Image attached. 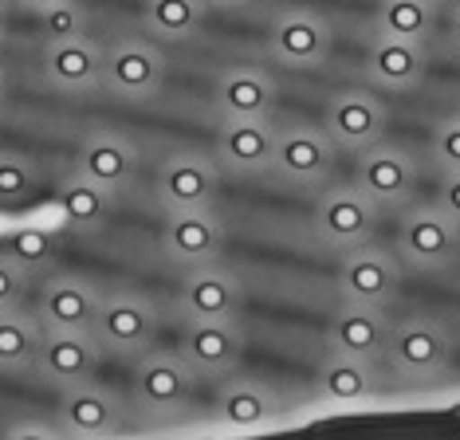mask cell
I'll use <instances>...</instances> for the list:
<instances>
[{
  "instance_id": "6da1fadb",
  "label": "cell",
  "mask_w": 460,
  "mask_h": 440,
  "mask_svg": "<svg viewBox=\"0 0 460 440\" xmlns=\"http://www.w3.org/2000/svg\"><path fill=\"white\" fill-rule=\"evenodd\" d=\"M382 358L397 382H410V385L441 382L448 365H453V330L441 319L413 314V319L390 327Z\"/></svg>"
},
{
  "instance_id": "7a4b0ae2",
  "label": "cell",
  "mask_w": 460,
  "mask_h": 440,
  "mask_svg": "<svg viewBox=\"0 0 460 440\" xmlns=\"http://www.w3.org/2000/svg\"><path fill=\"white\" fill-rule=\"evenodd\" d=\"M197 385H201V374L185 362L181 350L150 346L146 354H138V365H134V377H130L134 409H142L146 417L170 421V417H181L193 405Z\"/></svg>"
},
{
  "instance_id": "3957f363",
  "label": "cell",
  "mask_w": 460,
  "mask_h": 440,
  "mask_svg": "<svg viewBox=\"0 0 460 440\" xmlns=\"http://www.w3.org/2000/svg\"><path fill=\"white\" fill-rule=\"evenodd\" d=\"M165 51L150 36H119L102 48V91L122 102H150L165 87Z\"/></svg>"
},
{
  "instance_id": "277c9868",
  "label": "cell",
  "mask_w": 460,
  "mask_h": 440,
  "mask_svg": "<svg viewBox=\"0 0 460 440\" xmlns=\"http://www.w3.org/2000/svg\"><path fill=\"white\" fill-rule=\"evenodd\" d=\"M397 260L413 271H445L460 260V224L441 205H410L397 216Z\"/></svg>"
},
{
  "instance_id": "5b68a950",
  "label": "cell",
  "mask_w": 460,
  "mask_h": 440,
  "mask_svg": "<svg viewBox=\"0 0 460 440\" xmlns=\"http://www.w3.org/2000/svg\"><path fill=\"white\" fill-rule=\"evenodd\" d=\"M162 314L138 291H111L99 299V314L91 334L99 339L102 354H119V358H138L154 342H158Z\"/></svg>"
},
{
  "instance_id": "8992f818",
  "label": "cell",
  "mask_w": 460,
  "mask_h": 440,
  "mask_svg": "<svg viewBox=\"0 0 460 440\" xmlns=\"http://www.w3.org/2000/svg\"><path fill=\"white\" fill-rule=\"evenodd\" d=\"M374 224H378V205H374L358 185L323 189L315 213H311V228H315L319 244H327L334 251L366 244V240L374 236Z\"/></svg>"
},
{
  "instance_id": "52a82bcc",
  "label": "cell",
  "mask_w": 460,
  "mask_h": 440,
  "mask_svg": "<svg viewBox=\"0 0 460 440\" xmlns=\"http://www.w3.org/2000/svg\"><path fill=\"white\" fill-rule=\"evenodd\" d=\"M334 283H339L342 303L385 311L397 299V291H402V264H397V256H390V251L358 244V248L342 251Z\"/></svg>"
},
{
  "instance_id": "ba28073f",
  "label": "cell",
  "mask_w": 460,
  "mask_h": 440,
  "mask_svg": "<svg viewBox=\"0 0 460 440\" xmlns=\"http://www.w3.org/2000/svg\"><path fill=\"white\" fill-rule=\"evenodd\" d=\"M217 185H221V165L213 154L201 150L165 154L158 177H154V193H158L165 213H173V208H213Z\"/></svg>"
},
{
  "instance_id": "9c48e42d",
  "label": "cell",
  "mask_w": 460,
  "mask_h": 440,
  "mask_svg": "<svg viewBox=\"0 0 460 440\" xmlns=\"http://www.w3.org/2000/svg\"><path fill=\"white\" fill-rule=\"evenodd\" d=\"M334 170V142L319 126H279L271 173L296 189H323Z\"/></svg>"
},
{
  "instance_id": "30bf717a",
  "label": "cell",
  "mask_w": 460,
  "mask_h": 440,
  "mask_svg": "<svg viewBox=\"0 0 460 440\" xmlns=\"http://www.w3.org/2000/svg\"><path fill=\"white\" fill-rule=\"evenodd\" d=\"M334 31L311 8H284L268 28V51L291 71H315L331 59Z\"/></svg>"
},
{
  "instance_id": "8fae6325",
  "label": "cell",
  "mask_w": 460,
  "mask_h": 440,
  "mask_svg": "<svg viewBox=\"0 0 460 440\" xmlns=\"http://www.w3.org/2000/svg\"><path fill=\"white\" fill-rule=\"evenodd\" d=\"M358 189L378 208H405L417 189V157L397 142H374L358 150Z\"/></svg>"
},
{
  "instance_id": "7c38bea8",
  "label": "cell",
  "mask_w": 460,
  "mask_h": 440,
  "mask_svg": "<svg viewBox=\"0 0 460 440\" xmlns=\"http://www.w3.org/2000/svg\"><path fill=\"white\" fill-rule=\"evenodd\" d=\"M240 307H244V283L236 279V271L217 260L185 268L177 283V311L185 319H236Z\"/></svg>"
},
{
  "instance_id": "4fadbf2b",
  "label": "cell",
  "mask_w": 460,
  "mask_h": 440,
  "mask_svg": "<svg viewBox=\"0 0 460 440\" xmlns=\"http://www.w3.org/2000/svg\"><path fill=\"white\" fill-rule=\"evenodd\" d=\"M385 126H390V110H385L378 94L366 87H347L327 102V126L323 130L331 134V142L339 150L358 154L385 138Z\"/></svg>"
},
{
  "instance_id": "5bb4252c",
  "label": "cell",
  "mask_w": 460,
  "mask_h": 440,
  "mask_svg": "<svg viewBox=\"0 0 460 440\" xmlns=\"http://www.w3.org/2000/svg\"><path fill=\"white\" fill-rule=\"evenodd\" d=\"M56 417H59V433H67V436H114L127 425L122 401L107 385H99L95 377L64 385V390H59Z\"/></svg>"
},
{
  "instance_id": "9a60e30c",
  "label": "cell",
  "mask_w": 460,
  "mask_h": 440,
  "mask_svg": "<svg viewBox=\"0 0 460 440\" xmlns=\"http://www.w3.org/2000/svg\"><path fill=\"white\" fill-rule=\"evenodd\" d=\"M177 350L201 377H228L244 358V334L236 319H185Z\"/></svg>"
},
{
  "instance_id": "2e32d148",
  "label": "cell",
  "mask_w": 460,
  "mask_h": 440,
  "mask_svg": "<svg viewBox=\"0 0 460 440\" xmlns=\"http://www.w3.org/2000/svg\"><path fill=\"white\" fill-rule=\"evenodd\" d=\"M225 236V220L217 208H173L162 220V251L181 268L217 260Z\"/></svg>"
},
{
  "instance_id": "e0dca14e",
  "label": "cell",
  "mask_w": 460,
  "mask_h": 440,
  "mask_svg": "<svg viewBox=\"0 0 460 440\" xmlns=\"http://www.w3.org/2000/svg\"><path fill=\"white\" fill-rule=\"evenodd\" d=\"M99 362H102V346L91 330H51V327H44L32 370L44 377L48 385H59V390H64V385L95 377Z\"/></svg>"
},
{
  "instance_id": "ac0fdd59",
  "label": "cell",
  "mask_w": 460,
  "mask_h": 440,
  "mask_svg": "<svg viewBox=\"0 0 460 440\" xmlns=\"http://www.w3.org/2000/svg\"><path fill=\"white\" fill-rule=\"evenodd\" d=\"M138 145H134L127 134L119 130H107V126H99V130L83 134L79 150H75V173L91 177L95 185L111 189L114 197L122 193V189L134 185V177H138Z\"/></svg>"
},
{
  "instance_id": "d6986e66",
  "label": "cell",
  "mask_w": 460,
  "mask_h": 440,
  "mask_svg": "<svg viewBox=\"0 0 460 440\" xmlns=\"http://www.w3.org/2000/svg\"><path fill=\"white\" fill-rule=\"evenodd\" d=\"M213 157L225 173L256 177L271 173V157H276V126L268 119H221L213 142Z\"/></svg>"
},
{
  "instance_id": "ffe728a7",
  "label": "cell",
  "mask_w": 460,
  "mask_h": 440,
  "mask_svg": "<svg viewBox=\"0 0 460 440\" xmlns=\"http://www.w3.org/2000/svg\"><path fill=\"white\" fill-rule=\"evenodd\" d=\"M44 79L64 94H91L102 87V48L83 31L44 44Z\"/></svg>"
},
{
  "instance_id": "44dd1931",
  "label": "cell",
  "mask_w": 460,
  "mask_h": 440,
  "mask_svg": "<svg viewBox=\"0 0 460 440\" xmlns=\"http://www.w3.org/2000/svg\"><path fill=\"white\" fill-rule=\"evenodd\" d=\"M279 99L276 79L252 63H233L213 83V102L221 119H271Z\"/></svg>"
},
{
  "instance_id": "7402d4cb",
  "label": "cell",
  "mask_w": 460,
  "mask_h": 440,
  "mask_svg": "<svg viewBox=\"0 0 460 440\" xmlns=\"http://www.w3.org/2000/svg\"><path fill=\"white\" fill-rule=\"evenodd\" d=\"M99 291L83 276H48L40 287L36 319L51 330H91L99 314Z\"/></svg>"
},
{
  "instance_id": "603a6c76",
  "label": "cell",
  "mask_w": 460,
  "mask_h": 440,
  "mask_svg": "<svg viewBox=\"0 0 460 440\" xmlns=\"http://www.w3.org/2000/svg\"><path fill=\"white\" fill-rule=\"evenodd\" d=\"M429 71V48L410 44V40H394L374 31L370 48H366V75L382 91H417Z\"/></svg>"
},
{
  "instance_id": "cb8c5ba5",
  "label": "cell",
  "mask_w": 460,
  "mask_h": 440,
  "mask_svg": "<svg viewBox=\"0 0 460 440\" xmlns=\"http://www.w3.org/2000/svg\"><path fill=\"white\" fill-rule=\"evenodd\" d=\"M284 401L279 393L271 390L268 382L260 377H221V390L213 397V417L221 425H233V428H260L268 421H276Z\"/></svg>"
},
{
  "instance_id": "d4e9b609",
  "label": "cell",
  "mask_w": 460,
  "mask_h": 440,
  "mask_svg": "<svg viewBox=\"0 0 460 440\" xmlns=\"http://www.w3.org/2000/svg\"><path fill=\"white\" fill-rule=\"evenodd\" d=\"M331 350L354 354V358H370L378 362L385 354V339H390V322L378 307H354V303H342L331 319Z\"/></svg>"
},
{
  "instance_id": "484cf974",
  "label": "cell",
  "mask_w": 460,
  "mask_h": 440,
  "mask_svg": "<svg viewBox=\"0 0 460 440\" xmlns=\"http://www.w3.org/2000/svg\"><path fill=\"white\" fill-rule=\"evenodd\" d=\"M319 397L331 405H362L370 397H378V370L370 358H354V354L331 350L327 362L315 374Z\"/></svg>"
},
{
  "instance_id": "4316f807",
  "label": "cell",
  "mask_w": 460,
  "mask_h": 440,
  "mask_svg": "<svg viewBox=\"0 0 460 440\" xmlns=\"http://www.w3.org/2000/svg\"><path fill=\"white\" fill-rule=\"evenodd\" d=\"M56 208H59V220H64L75 236H91L111 220L114 193L111 189H102V185H95L91 177L71 173L67 181L59 185V193H56Z\"/></svg>"
},
{
  "instance_id": "83f0119b",
  "label": "cell",
  "mask_w": 460,
  "mask_h": 440,
  "mask_svg": "<svg viewBox=\"0 0 460 440\" xmlns=\"http://www.w3.org/2000/svg\"><path fill=\"white\" fill-rule=\"evenodd\" d=\"M208 4L205 0H142V24L150 40L185 44L205 28Z\"/></svg>"
},
{
  "instance_id": "f1b7e54d",
  "label": "cell",
  "mask_w": 460,
  "mask_h": 440,
  "mask_svg": "<svg viewBox=\"0 0 460 440\" xmlns=\"http://www.w3.org/2000/svg\"><path fill=\"white\" fill-rule=\"evenodd\" d=\"M374 31L429 48V40L437 31V4L433 0H378V8H374Z\"/></svg>"
},
{
  "instance_id": "f546056e",
  "label": "cell",
  "mask_w": 460,
  "mask_h": 440,
  "mask_svg": "<svg viewBox=\"0 0 460 440\" xmlns=\"http://www.w3.org/2000/svg\"><path fill=\"white\" fill-rule=\"evenodd\" d=\"M40 319L24 314L20 307L0 311V374H28L36 365L40 350Z\"/></svg>"
},
{
  "instance_id": "4dcf8cb0",
  "label": "cell",
  "mask_w": 460,
  "mask_h": 440,
  "mask_svg": "<svg viewBox=\"0 0 460 440\" xmlns=\"http://www.w3.org/2000/svg\"><path fill=\"white\" fill-rule=\"evenodd\" d=\"M4 256H8V260H16V264L28 271V276H36V271L51 268V260H56V240H51L48 228L24 224V228H16V233L8 236Z\"/></svg>"
},
{
  "instance_id": "1f68e13d",
  "label": "cell",
  "mask_w": 460,
  "mask_h": 440,
  "mask_svg": "<svg viewBox=\"0 0 460 440\" xmlns=\"http://www.w3.org/2000/svg\"><path fill=\"white\" fill-rule=\"evenodd\" d=\"M40 185V170L24 154H0V205H24Z\"/></svg>"
},
{
  "instance_id": "d6a6232c",
  "label": "cell",
  "mask_w": 460,
  "mask_h": 440,
  "mask_svg": "<svg viewBox=\"0 0 460 440\" xmlns=\"http://www.w3.org/2000/svg\"><path fill=\"white\" fill-rule=\"evenodd\" d=\"M40 31L44 40H67V36H83L87 31V8L79 0H64V4H51L44 13H36Z\"/></svg>"
},
{
  "instance_id": "836d02e7",
  "label": "cell",
  "mask_w": 460,
  "mask_h": 440,
  "mask_svg": "<svg viewBox=\"0 0 460 440\" xmlns=\"http://www.w3.org/2000/svg\"><path fill=\"white\" fill-rule=\"evenodd\" d=\"M429 154H433V162L441 165V173L448 170H460V119L437 122L433 126V138H429Z\"/></svg>"
},
{
  "instance_id": "e575fe53",
  "label": "cell",
  "mask_w": 460,
  "mask_h": 440,
  "mask_svg": "<svg viewBox=\"0 0 460 440\" xmlns=\"http://www.w3.org/2000/svg\"><path fill=\"white\" fill-rule=\"evenodd\" d=\"M24 291H28V271L0 251V311L20 307V303H24Z\"/></svg>"
},
{
  "instance_id": "d590c367",
  "label": "cell",
  "mask_w": 460,
  "mask_h": 440,
  "mask_svg": "<svg viewBox=\"0 0 460 440\" xmlns=\"http://www.w3.org/2000/svg\"><path fill=\"white\" fill-rule=\"evenodd\" d=\"M437 205H441L445 213L460 224V170H448V173L441 177V193H437Z\"/></svg>"
},
{
  "instance_id": "8d00e7d4",
  "label": "cell",
  "mask_w": 460,
  "mask_h": 440,
  "mask_svg": "<svg viewBox=\"0 0 460 440\" xmlns=\"http://www.w3.org/2000/svg\"><path fill=\"white\" fill-rule=\"evenodd\" d=\"M448 44L460 51V0L453 4V16H448Z\"/></svg>"
},
{
  "instance_id": "74e56055",
  "label": "cell",
  "mask_w": 460,
  "mask_h": 440,
  "mask_svg": "<svg viewBox=\"0 0 460 440\" xmlns=\"http://www.w3.org/2000/svg\"><path fill=\"white\" fill-rule=\"evenodd\" d=\"M208 8H217V13H236V8H248L252 0H205Z\"/></svg>"
},
{
  "instance_id": "f35d334b",
  "label": "cell",
  "mask_w": 460,
  "mask_h": 440,
  "mask_svg": "<svg viewBox=\"0 0 460 440\" xmlns=\"http://www.w3.org/2000/svg\"><path fill=\"white\" fill-rule=\"evenodd\" d=\"M51 4H64V0H20V8H28V13H44V8H51Z\"/></svg>"
},
{
  "instance_id": "ab89813d",
  "label": "cell",
  "mask_w": 460,
  "mask_h": 440,
  "mask_svg": "<svg viewBox=\"0 0 460 440\" xmlns=\"http://www.w3.org/2000/svg\"><path fill=\"white\" fill-rule=\"evenodd\" d=\"M8 36V0H0V44H4Z\"/></svg>"
},
{
  "instance_id": "60d3db41",
  "label": "cell",
  "mask_w": 460,
  "mask_h": 440,
  "mask_svg": "<svg viewBox=\"0 0 460 440\" xmlns=\"http://www.w3.org/2000/svg\"><path fill=\"white\" fill-rule=\"evenodd\" d=\"M4 91H8V83H4V71H0V102H4Z\"/></svg>"
},
{
  "instance_id": "b9f144b4",
  "label": "cell",
  "mask_w": 460,
  "mask_h": 440,
  "mask_svg": "<svg viewBox=\"0 0 460 440\" xmlns=\"http://www.w3.org/2000/svg\"><path fill=\"white\" fill-rule=\"evenodd\" d=\"M456 119H460V102H456Z\"/></svg>"
},
{
  "instance_id": "7bdbcfd3",
  "label": "cell",
  "mask_w": 460,
  "mask_h": 440,
  "mask_svg": "<svg viewBox=\"0 0 460 440\" xmlns=\"http://www.w3.org/2000/svg\"><path fill=\"white\" fill-rule=\"evenodd\" d=\"M433 4H445V0H433Z\"/></svg>"
}]
</instances>
